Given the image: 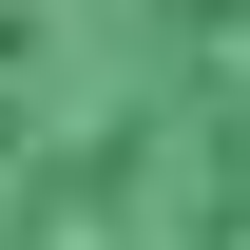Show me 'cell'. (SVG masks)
<instances>
[{
	"label": "cell",
	"instance_id": "1",
	"mask_svg": "<svg viewBox=\"0 0 250 250\" xmlns=\"http://www.w3.org/2000/svg\"><path fill=\"white\" fill-rule=\"evenodd\" d=\"M0 250H250V0H0Z\"/></svg>",
	"mask_w": 250,
	"mask_h": 250
}]
</instances>
